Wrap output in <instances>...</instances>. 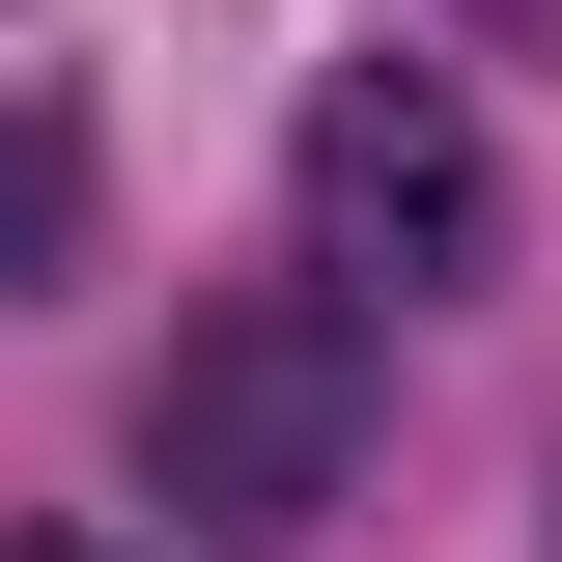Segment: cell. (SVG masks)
I'll use <instances>...</instances> for the list:
<instances>
[{
  "label": "cell",
  "instance_id": "4",
  "mask_svg": "<svg viewBox=\"0 0 562 562\" xmlns=\"http://www.w3.org/2000/svg\"><path fill=\"white\" fill-rule=\"evenodd\" d=\"M0 562H85V535H0Z\"/></svg>",
  "mask_w": 562,
  "mask_h": 562
},
{
  "label": "cell",
  "instance_id": "1",
  "mask_svg": "<svg viewBox=\"0 0 562 562\" xmlns=\"http://www.w3.org/2000/svg\"><path fill=\"white\" fill-rule=\"evenodd\" d=\"M338 479H366V310L338 281H254L140 366V506L169 535H310Z\"/></svg>",
  "mask_w": 562,
  "mask_h": 562
},
{
  "label": "cell",
  "instance_id": "3",
  "mask_svg": "<svg viewBox=\"0 0 562 562\" xmlns=\"http://www.w3.org/2000/svg\"><path fill=\"white\" fill-rule=\"evenodd\" d=\"M57 254H85V140L0 85V281H57Z\"/></svg>",
  "mask_w": 562,
  "mask_h": 562
},
{
  "label": "cell",
  "instance_id": "2",
  "mask_svg": "<svg viewBox=\"0 0 562 562\" xmlns=\"http://www.w3.org/2000/svg\"><path fill=\"white\" fill-rule=\"evenodd\" d=\"M281 198H310V281H338V310H450V281L506 254V140L450 113L422 57H338V85H310V169H281Z\"/></svg>",
  "mask_w": 562,
  "mask_h": 562
}]
</instances>
